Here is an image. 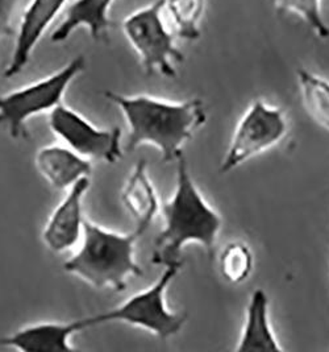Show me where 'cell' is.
<instances>
[{"mask_svg": "<svg viewBox=\"0 0 329 352\" xmlns=\"http://www.w3.org/2000/svg\"><path fill=\"white\" fill-rule=\"evenodd\" d=\"M104 96L126 119V151L152 145L157 148L163 162L178 160L185 144L207 120L203 100L198 98L174 102L145 94L124 96L115 91H106Z\"/></svg>", "mask_w": 329, "mask_h": 352, "instance_id": "obj_1", "label": "cell"}, {"mask_svg": "<svg viewBox=\"0 0 329 352\" xmlns=\"http://www.w3.org/2000/svg\"><path fill=\"white\" fill-rule=\"evenodd\" d=\"M161 212L165 224L155 243L153 264L181 261L183 247L191 243L199 244L209 260L215 257L223 219L196 186L183 156L177 160L175 189Z\"/></svg>", "mask_w": 329, "mask_h": 352, "instance_id": "obj_2", "label": "cell"}, {"mask_svg": "<svg viewBox=\"0 0 329 352\" xmlns=\"http://www.w3.org/2000/svg\"><path fill=\"white\" fill-rule=\"evenodd\" d=\"M145 232L140 226L131 232H117L86 218L78 250L63 270L93 288L123 292L131 278L142 274L136 244Z\"/></svg>", "mask_w": 329, "mask_h": 352, "instance_id": "obj_3", "label": "cell"}, {"mask_svg": "<svg viewBox=\"0 0 329 352\" xmlns=\"http://www.w3.org/2000/svg\"><path fill=\"white\" fill-rule=\"evenodd\" d=\"M183 263L175 261L163 267V272L146 289L107 311L86 317L90 329L106 323H126L168 340L177 336L186 323V314L172 311L166 305V293Z\"/></svg>", "mask_w": 329, "mask_h": 352, "instance_id": "obj_4", "label": "cell"}, {"mask_svg": "<svg viewBox=\"0 0 329 352\" xmlns=\"http://www.w3.org/2000/svg\"><path fill=\"white\" fill-rule=\"evenodd\" d=\"M123 32L137 53L146 74L177 76V65L185 60L175 44V33L166 17L163 0H156L129 14L123 20Z\"/></svg>", "mask_w": 329, "mask_h": 352, "instance_id": "obj_5", "label": "cell"}, {"mask_svg": "<svg viewBox=\"0 0 329 352\" xmlns=\"http://www.w3.org/2000/svg\"><path fill=\"white\" fill-rule=\"evenodd\" d=\"M86 64L84 56L79 54L47 77L0 96V124L12 139L25 136L27 122L63 104L67 89L84 72Z\"/></svg>", "mask_w": 329, "mask_h": 352, "instance_id": "obj_6", "label": "cell"}, {"mask_svg": "<svg viewBox=\"0 0 329 352\" xmlns=\"http://www.w3.org/2000/svg\"><path fill=\"white\" fill-rule=\"evenodd\" d=\"M288 123L284 111L261 99L251 103L236 126L220 172L227 175L244 162L280 144L287 135Z\"/></svg>", "mask_w": 329, "mask_h": 352, "instance_id": "obj_7", "label": "cell"}, {"mask_svg": "<svg viewBox=\"0 0 329 352\" xmlns=\"http://www.w3.org/2000/svg\"><path fill=\"white\" fill-rule=\"evenodd\" d=\"M49 127L63 144L89 160L115 164L123 157V132L99 129L67 104L49 113Z\"/></svg>", "mask_w": 329, "mask_h": 352, "instance_id": "obj_8", "label": "cell"}, {"mask_svg": "<svg viewBox=\"0 0 329 352\" xmlns=\"http://www.w3.org/2000/svg\"><path fill=\"white\" fill-rule=\"evenodd\" d=\"M69 0H28L17 20L15 45L4 70L7 80L20 74L31 61L32 54L50 25L65 12Z\"/></svg>", "mask_w": 329, "mask_h": 352, "instance_id": "obj_9", "label": "cell"}, {"mask_svg": "<svg viewBox=\"0 0 329 352\" xmlns=\"http://www.w3.org/2000/svg\"><path fill=\"white\" fill-rule=\"evenodd\" d=\"M91 186V177H83L76 182L53 210L47 219L43 241L54 254H63L77 247L83 235L86 218L83 217V199Z\"/></svg>", "mask_w": 329, "mask_h": 352, "instance_id": "obj_10", "label": "cell"}, {"mask_svg": "<svg viewBox=\"0 0 329 352\" xmlns=\"http://www.w3.org/2000/svg\"><path fill=\"white\" fill-rule=\"evenodd\" d=\"M90 329L87 318L36 322L0 338V347L23 352L76 351L73 336Z\"/></svg>", "mask_w": 329, "mask_h": 352, "instance_id": "obj_11", "label": "cell"}, {"mask_svg": "<svg viewBox=\"0 0 329 352\" xmlns=\"http://www.w3.org/2000/svg\"><path fill=\"white\" fill-rule=\"evenodd\" d=\"M36 168L41 177L56 190H69L83 177H91V160L65 144H52L38 149Z\"/></svg>", "mask_w": 329, "mask_h": 352, "instance_id": "obj_12", "label": "cell"}, {"mask_svg": "<svg viewBox=\"0 0 329 352\" xmlns=\"http://www.w3.org/2000/svg\"><path fill=\"white\" fill-rule=\"evenodd\" d=\"M115 0H74L63 14L58 27L52 32L53 43H63L79 28H86L95 41L107 40L111 28L110 11Z\"/></svg>", "mask_w": 329, "mask_h": 352, "instance_id": "obj_13", "label": "cell"}, {"mask_svg": "<svg viewBox=\"0 0 329 352\" xmlns=\"http://www.w3.org/2000/svg\"><path fill=\"white\" fill-rule=\"evenodd\" d=\"M236 351H283L269 318V297L262 289L251 294Z\"/></svg>", "mask_w": 329, "mask_h": 352, "instance_id": "obj_14", "label": "cell"}, {"mask_svg": "<svg viewBox=\"0 0 329 352\" xmlns=\"http://www.w3.org/2000/svg\"><path fill=\"white\" fill-rule=\"evenodd\" d=\"M122 201L135 221V226L148 230L155 222L161 204L156 188L148 175L146 161L139 160L133 166L122 192Z\"/></svg>", "mask_w": 329, "mask_h": 352, "instance_id": "obj_15", "label": "cell"}, {"mask_svg": "<svg viewBox=\"0 0 329 352\" xmlns=\"http://www.w3.org/2000/svg\"><path fill=\"white\" fill-rule=\"evenodd\" d=\"M166 17L177 37L195 41L201 37L205 0H163Z\"/></svg>", "mask_w": 329, "mask_h": 352, "instance_id": "obj_16", "label": "cell"}, {"mask_svg": "<svg viewBox=\"0 0 329 352\" xmlns=\"http://www.w3.org/2000/svg\"><path fill=\"white\" fill-rule=\"evenodd\" d=\"M297 76L306 111L329 132V80L306 69H299Z\"/></svg>", "mask_w": 329, "mask_h": 352, "instance_id": "obj_17", "label": "cell"}, {"mask_svg": "<svg viewBox=\"0 0 329 352\" xmlns=\"http://www.w3.org/2000/svg\"><path fill=\"white\" fill-rule=\"evenodd\" d=\"M254 268V256L251 247L244 241L228 243L219 256L220 274L229 284L245 283Z\"/></svg>", "mask_w": 329, "mask_h": 352, "instance_id": "obj_18", "label": "cell"}, {"mask_svg": "<svg viewBox=\"0 0 329 352\" xmlns=\"http://www.w3.org/2000/svg\"><path fill=\"white\" fill-rule=\"evenodd\" d=\"M271 4L284 12L302 17L307 25L321 38H328L329 27L321 14V0H270Z\"/></svg>", "mask_w": 329, "mask_h": 352, "instance_id": "obj_19", "label": "cell"}, {"mask_svg": "<svg viewBox=\"0 0 329 352\" xmlns=\"http://www.w3.org/2000/svg\"><path fill=\"white\" fill-rule=\"evenodd\" d=\"M28 0H0V44L12 34L20 14Z\"/></svg>", "mask_w": 329, "mask_h": 352, "instance_id": "obj_20", "label": "cell"}]
</instances>
